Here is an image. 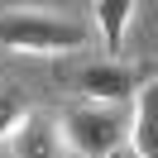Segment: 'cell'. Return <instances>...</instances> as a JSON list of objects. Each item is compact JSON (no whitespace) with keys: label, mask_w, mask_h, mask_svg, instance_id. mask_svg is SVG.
<instances>
[{"label":"cell","mask_w":158,"mask_h":158,"mask_svg":"<svg viewBox=\"0 0 158 158\" xmlns=\"http://www.w3.org/2000/svg\"><path fill=\"white\" fill-rule=\"evenodd\" d=\"M58 134H62V148L77 158H110L120 144H125V110L120 106H81L62 110L58 120Z\"/></svg>","instance_id":"cell-2"},{"label":"cell","mask_w":158,"mask_h":158,"mask_svg":"<svg viewBox=\"0 0 158 158\" xmlns=\"http://www.w3.org/2000/svg\"><path fill=\"white\" fill-rule=\"evenodd\" d=\"M0 148H10V158H62V134L58 120L43 115V110H24V120L15 125V134L5 139Z\"/></svg>","instance_id":"cell-4"},{"label":"cell","mask_w":158,"mask_h":158,"mask_svg":"<svg viewBox=\"0 0 158 158\" xmlns=\"http://www.w3.org/2000/svg\"><path fill=\"white\" fill-rule=\"evenodd\" d=\"M134 15H139L134 0H96L91 19H96V29H101V39H106V53H110V58L125 48V34H129V24H134Z\"/></svg>","instance_id":"cell-6"},{"label":"cell","mask_w":158,"mask_h":158,"mask_svg":"<svg viewBox=\"0 0 158 158\" xmlns=\"http://www.w3.org/2000/svg\"><path fill=\"white\" fill-rule=\"evenodd\" d=\"M24 120V101H19V91L15 86H0V144L15 134V125Z\"/></svg>","instance_id":"cell-7"},{"label":"cell","mask_w":158,"mask_h":158,"mask_svg":"<svg viewBox=\"0 0 158 158\" xmlns=\"http://www.w3.org/2000/svg\"><path fill=\"white\" fill-rule=\"evenodd\" d=\"M0 48L10 53H77L86 48V24L72 19L67 10H48V5H10L0 10Z\"/></svg>","instance_id":"cell-1"},{"label":"cell","mask_w":158,"mask_h":158,"mask_svg":"<svg viewBox=\"0 0 158 158\" xmlns=\"http://www.w3.org/2000/svg\"><path fill=\"white\" fill-rule=\"evenodd\" d=\"M125 139L139 158H158V86H153V77L139 86L134 110L125 115Z\"/></svg>","instance_id":"cell-5"},{"label":"cell","mask_w":158,"mask_h":158,"mask_svg":"<svg viewBox=\"0 0 158 158\" xmlns=\"http://www.w3.org/2000/svg\"><path fill=\"white\" fill-rule=\"evenodd\" d=\"M77 91L91 101V106H125L129 96L139 91V72L125 67V62H86V67L77 72Z\"/></svg>","instance_id":"cell-3"}]
</instances>
